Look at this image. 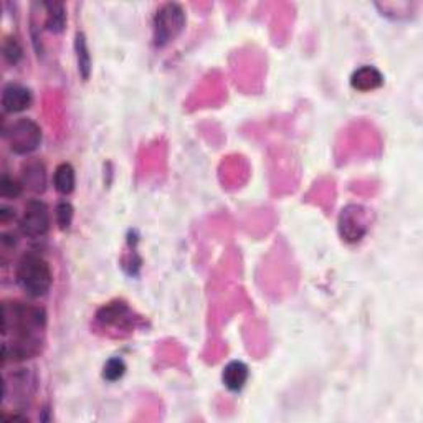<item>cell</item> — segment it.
Instances as JSON below:
<instances>
[{
    "label": "cell",
    "mask_w": 423,
    "mask_h": 423,
    "mask_svg": "<svg viewBox=\"0 0 423 423\" xmlns=\"http://www.w3.org/2000/svg\"><path fill=\"white\" fill-rule=\"evenodd\" d=\"M52 270L40 254L22 257L17 266V283L31 298L45 296L52 286Z\"/></svg>",
    "instance_id": "cell-1"
},
{
    "label": "cell",
    "mask_w": 423,
    "mask_h": 423,
    "mask_svg": "<svg viewBox=\"0 0 423 423\" xmlns=\"http://www.w3.org/2000/svg\"><path fill=\"white\" fill-rule=\"evenodd\" d=\"M154 42L157 47H164L185 27V12L179 3H166L159 8L154 17Z\"/></svg>",
    "instance_id": "cell-2"
},
{
    "label": "cell",
    "mask_w": 423,
    "mask_h": 423,
    "mask_svg": "<svg viewBox=\"0 0 423 423\" xmlns=\"http://www.w3.org/2000/svg\"><path fill=\"white\" fill-rule=\"evenodd\" d=\"M7 139L13 152L25 156V154H30L35 149H38L40 143H42V129L35 121L22 117V120L15 121L10 126Z\"/></svg>",
    "instance_id": "cell-3"
},
{
    "label": "cell",
    "mask_w": 423,
    "mask_h": 423,
    "mask_svg": "<svg viewBox=\"0 0 423 423\" xmlns=\"http://www.w3.org/2000/svg\"><path fill=\"white\" fill-rule=\"evenodd\" d=\"M369 230V212L362 206L344 207L339 215V234L343 240L349 243H356L362 240V236Z\"/></svg>",
    "instance_id": "cell-4"
},
{
    "label": "cell",
    "mask_w": 423,
    "mask_h": 423,
    "mask_svg": "<svg viewBox=\"0 0 423 423\" xmlns=\"http://www.w3.org/2000/svg\"><path fill=\"white\" fill-rule=\"evenodd\" d=\"M50 230V212L42 200H30L20 220V231L29 238H38Z\"/></svg>",
    "instance_id": "cell-5"
},
{
    "label": "cell",
    "mask_w": 423,
    "mask_h": 423,
    "mask_svg": "<svg viewBox=\"0 0 423 423\" xmlns=\"http://www.w3.org/2000/svg\"><path fill=\"white\" fill-rule=\"evenodd\" d=\"M31 104V93L25 86L10 83L2 91V106L7 113H22Z\"/></svg>",
    "instance_id": "cell-6"
},
{
    "label": "cell",
    "mask_w": 423,
    "mask_h": 423,
    "mask_svg": "<svg viewBox=\"0 0 423 423\" xmlns=\"http://www.w3.org/2000/svg\"><path fill=\"white\" fill-rule=\"evenodd\" d=\"M382 85H384V76L375 66L364 65L357 68L351 76V86L354 89L362 91V93L380 88Z\"/></svg>",
    "instance_id": "cell-7"
},
{
    "label": "cell",
    "mask_w": 423,
    "mask_h": 423,
    "mask_svg": "<svg viewBox=\"0 0 423 423\" xmlns=\"http://www.w3.org/2000/svg\"><path fill=\"white\" fill-rule=\"evenodd\" d=\"M222 380H224L225 387L231 390V392H238V390L245 387L248 380V367L240 361L227 364L224 374H222Z\"/></svg>",
    "instance_id": "cell-8"
},
{
    "label": "cell",
    "mask_w": 423,
    "mask_h": 423,
    "mask_svg": "<svg viewBox=\"0 0 423 423\" xmlns=\"http://www.w3.org/2000/svg\"><path fill=\"white\" fill-rule=\"evenodd\" d=\"M22 184L34 192H43L47 185V171L42 162H30L22 172Z\"/></svg>",
    "instance_id": "cell-9"
},
{
    "label": "cell",
    "mask_w": 423,
    "mask_h": 423,
    "mask_svg": "<svg viewBox=\"0 0 423 423\" xmlns=\"http://www.w3.org/2000/svg\"><path fill=\"white\" fill-rule=\"evenodd\" d=\"M53 185L57 192H60L62 195L73 192V189H75V169H73L71 164L63 162L55 169Z\"/></svg>",
    "instance_id": "cell-10"
},
{
    "label": "cell",
    "mask_w": 423,
    "mask_h": 423,
    "mask_svg": "<svg viewBox=\"0 0 423 423\" xmlns=\"http://www.w3.org/2000/svg\"><path fill=\"white\" fill-rule=\"evenodd\" d=\"M43 6L47 8V22H45V25L53 34H60L66 24L65 6L62 2H45Z\"/></svg>",
    "instance_id": "cell-11"
},
{
    "label": "cell",
    "mask_w": 423,
    "mask_h": 423,
    "mask_svg": "<svg viewBox=\"0 0 423 423\" xmlns=\"http://www.w3.org/2000/svg\"><path fill=\"white\" fill-rule=\"evenodd\" d=\"M75 50H76V60H78V70L81 73V76H83L85 80H88L91 71V57H89L88 43H86V38L83 34H76Z\"/></svg>",
    "instance_id": "cell-12"
},
{
    "label": "cell",
    "mask_w": 423,
    "mask_h": 423,
    "mask_svg": "<svg viewBox=\"0 0 423 423\" xmlns=\"http://www.w3.org/2000/svg\"><path fill=\"white\" fill-rule=\"evenodd\" d=\"M126 372V364L121 357H113L104 364L103 369V377L109 382H116L120 380Z\"/></svg>",
    "instance_id": "cell-13"
},
{
    "label": "cell",
    "mask_w": 423,
    "mask_h": 423,
    "mask_svg": "<svg viewBox=\"0 0 423 423\" xmlns=\"http://www.w3.org/2000/svg\"><path fill=\"white\" fill-rule=\"evenodd\" d=\"M22 187H24L22 182L12 179V177L8 175H2V179H0V195L6 199L20 197Z\"/></svg>",
    "instance_id": "cell-14"
},
{
    "label": "cell",
    "mask_w": 423,
    "mask_h": 423,
    "mask_svg": "<svg viewBox=\"0 0 423 423\" xmlns=\"http://www.w3.org/2000/svg\"><path fill=\"white\" fill-rule=\"evenodd\" d=\"M55 217H57V224L62 230L70 229L73 220V207L70 202H60L55 210Z\"/></svg>",
    "instance_id": "cell-15"
},
{
    "label": "cell",
    "mask_w": 423,
    "mask_h": 423,
    "mask_svg": "<svg viewBox=\"0 0 423 423\" xmlns=\"http://www.w3.org/2000/svg\"><path fill=\"white\" fill-rule=\"evenodd\" d=\"M2 52L3 58H6L7 63H10V65H15L22 58V47L15 38H7L6 43H3Z\"/></svg>",
    "instance_id": "cell-16"
},
{
    "label": "cell",
    "mask_w": 423,
    "mask_h": 423,
    "mask_svg": "<svg viewBox=\"0 0 423 423\" xmlns=\"http://www.w3.org/2000/svg\"><path fill=\"white\" fill-rule=\"evenodd\" d=\"M13 217V212L12 210H8L7 207H2L0 208V220L2 222H7L8 218H12Z\"/></svg>",
    "instance_id": "cell-17"
}]
</instances>
